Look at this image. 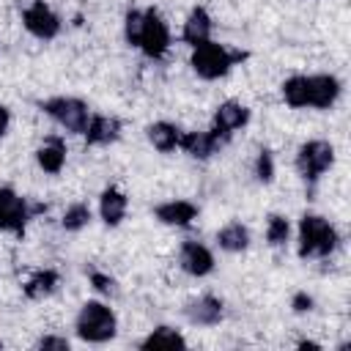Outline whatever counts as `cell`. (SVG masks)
I'll list each match as a JSON object with an SVG mask.
<instances>
[{"label": "cell", "mask_w": 351, "mask_h": 351, "mask_svg": "<svg viewBox=\"0 0 351 351\" xmlns=\"http://www.w3.org/2000/svg\"><path fill=\"white\" fill-rule=\"evenodd\" d=\"M22 22H25L27 33H33L41 41H49V38H55L60 33V19L44 0H36L33 5H27L22 11Z\"/></svg>", "instance_id": "8"}, {"label": "cell", "mask_w": 351, "mask_h": 351, "mask_svg": "<svg viewBox=\"0 0 351 351\" xmlns=\"http://www.w3.org/2000/svg\"><path fill=\"white\" fill-rule=\"evenodd\" d=\"M55 288H58V271L44 269V271H36V274L25 282V296H27V299H44V296H49Z\"/></svg>", "instance_id": "21"}, {"label": "cell", "mask_w": 351, "mask_h": 351, "mask_svg": "<svg viewBox=\"0 0 351 351\" xmlns=\"http://www.w3.org/2000/svg\"><path fill=\"white\" fill-rule=\"evenodd\" d=\"M255 176H258V181H263V184H269V181L274 178V156H271V151H266V148L258 151Z\"/></svg>", "instance_id": "27"}, {"label": "cell", "mask_w": 351, "mask_h": 351, "mask_svg": "<svg viewBox=\"0 0 351 351\" xmlns=\"http://www.w3.org/2000/svg\"><path fill=\"white\" fill-rule=\"evenodd\" d=\"M85 143L88 145H107L112 140H118L121 134V121L118 118H110V115H93L85 126Z\"/></svg>", "instance_id": "15"}, {"label": "cell", "mask_w": 351, "mask_h": 351, "mask_svg": "<svg viewBox=\"0 0 351 351\" xmlns=\"http://www.w3.org/2000/svg\"><path fill=\"white\" fill-rule=\"evenodd\" d=\"M88 219H90V208H88L85 203H74V206H69V208H66V214H63L60 225H63L66 230H80V228H85V225H88Z\"/></svg>", "instance_id": "25"}, {"label": "cell", "mask_w": 351, "mask_h": 351, "mask_svg": "<svg viewBox=\"0 0 351 351\" xmlns=\"http://www.w3.org/2000/svg\"><path fill=\"white\" fill-rule=\"evenodd\" d=\"M337 241V230L329 219L318 214H304L299 219V258H326Z\"/></svg>", "instance_id": "1"}, {"label": "cell", "mask_w": 351, "mask_h": 351, "mask_svg": "<svg viewBox=\"0 0 351 351\" xmlns=\"http://www.w3.org/2000/svg\"><path fill=\"white\" fill-rule=\"evenodd\" d=\"M137 47L143 49L145 58H154V60H159L170 47V30L154 8L143 11V30H140V44Z\"/></svg>", "instance_id": "6"}, {"label": "cell", "mask_w": 351, "mask_h": 351, "mask_svg": "<svg viewBox=\"0 0 351 351\" xmlns=\"http://www.w3.org/2000/svg\"><path fill=\"white\" fill-rule=\"evenodd\" d=\"M140 348H186V340H184L176 329H170V326H156V329L140 343Z\"/></svg>", "instance_id": "22"}, {"label": "cell", "mask_w": 351, "mask_h": 351, "mask_svg": "<svg viewBox=\"0 0 351 351\" xmlns=\"http://www.w3.org/2000/svg\"><path fill=\"white\" fill-rule=\"evenodd\" d=\"M77 335L85 340V343H107L115 337V329H118V321H115V313L101 304V302H85L77 313V324H74Z\"/></svg>", "instance_id": "3"}, {"label": "cell", "mask_w": 351, "mask_h": 351, "mask_svg": "<svg viewBox=\"0 0 351 351\" xmlns=\"http://www.w3.org/2000/svg\"><path fill=\"white\" fill-rule=\"evenodd\" d=\"M184 315L189 324H197V326H214L219 324L222 318V302L217 296H200V299H192L186 307H184Z\"/></svg>", "instance_id": "12"}, {"label": "cell", "mask_w": 351, "mask_h": 351, "mask_svg": "<svg viewBox=\"0 0 351 351\" xmlns=\"http://www.w3.org/2000/svg\"><path fill=\"white\" fill-rule=\"evenodd\" d=\"M99 214H101L104 225H110V228L121 225V219L126 214V195L121 189H115V186H107L101 192V197H99Z\"/></svg>", "instance_id": "17"}, {"label": "cell", "mask_w": 351, "mask_h": 351, "mask_svg": "<svg viewBox=\"0 0 351 351\" xmlns=\"http://www.w3.org/2000/svg\"><path fill=\"white\" fill-rule=\"evenodd\" d=\"M222 143H225V137H219L214 129L211 132H181L178 148H184L195 159H208L211 154H217L222 148Z\"/></svg>", "instance_id": "10"}, {"label": "cell", "mask_w": 351, "mask_h": 351, "mask_svg": "<svg viewBox=\"0 0 351 351\" xmlns=\"http://www.w3.org/2000/svg\"><path fill=\"white\" fill-rule=\"evenodd\" d=\"M307 82H310V107L324 110V107H332L337 101V96H340V80L337 77L313 74V77H307Z\"/></svg>", "instance_id": "13"}, {"label": "cell", "mask_w": 351, "mask_h": 351, "mask_svg": "<svg viewBox=\"0 0 351 351\" xmlns=\"http://www.w3.org/2000/svg\"><path fill=\"white\" fill-rule=\"evenodd\" d=\"M148 140H151V145H154L156 151L167 154V151L178 148L181 129L173 126V123H167V121H159V123H151V126H148Z\"/></svg>", "instance_id": "19"}, {"label": "cell", "mask_w": 351, "mask_h": 351, "mask_svg": "<svg viewBox=\"0 0 351 351\" xmlns=\"http://www.w3.org/2000/svg\"><path fill=\"white\" fill-rule=\"evenodd\" d=\"M178 263L192 277H206V274L214 271V255H211V250L203 247V244H197V241H184L181 244Z\"/></svg>", "instance_id": "9"}, {"label": "cell", "mask_w": 351, "mask_h": 351, "mask_svg": "<svg viewBox=\"0 0 351 351\" xmlns=\"http://www.w3.org/2000/svg\"><path fill=\"white\" fill-rule=\"evenodd\" d=\"M282 99L291 107H310V82L307 77H291L282 82Z\"/></svg>", "instance_id": "23"}, {"label": "cell", "mask_w": 351, "mask_h": 351, "mask_svg": "<svg viewBox=\"0 0 351 351\" xmlns=\"http://www.w3.org/2000/svg\"><path fill=\"white\" fill-rule=\"evenodd\" d=\"M90 282H93V288L101 291V293H112V291H115V280L107 277V274H101V271H90Z\"/></svg>", "instance_id": "28"}, {"label": "cell", "mask_w": 351, "mask_h": 351, "mask_svg": "<svg viewBox=\"0 0 351 351\" xmlns=\"http://www.w3.org/2000/svg\"><path fill=\"white\" fill-rule=\"evenodd\" d=\"M288 233H291L288 219L280 217V214H271L269 222H266V241H269L271 247H282V244L288 241Z\"/></svg>", "instance_id": "24"}, {"label": "cell", "mask_w": 351, "mask_h": 351, "mask_svg": "<svg viewBox=\"0 0 351 351\" xmlns=\"http://www.w3.org/2000/svg\"><path fill=\"white\" fill-rule=\"evenodd\" d=\"M36 162L44 173H60L63 170V162H66V145L60 137H49L38 151H36Z\"/></svg>", "instance_id": "18"}, {"label": "cell", "mask_w": 351, "mask_h": 351, "mask_svg": "<svg viewBox=\"0 0 351 351\" xmlns=\"http://www.w3.org/2000/svg\"><path fill=\"white\" fill-rule=\"evenodd\" d=\"M244 58H247L244 52H230L228 47L214 44L208 38V41L192 47V60L189 63H192V69H195V74L200 80H219V77H225Z\"/></svg>", "instance_id": "2"}, {"label": "cell", "mask_w": 351, "mask_h": 351, "mask_svg": "<svg viewBox=\"0 0 351 351\" xmlns=\"http://www.w3.org/2000/svg\"><path fill=\"white\" fill-rule=\"evenodd\" d=\"M335 162V148L326 140H310L296 154V170L299 176L313 186Z\"/></svg>", "instance_id": "5"}, {"label": "cell", "mask_w": 351, "mask_h": 351, "mask_svg": "<svg viewBox=\"0 0 351 351\" xmlns=\"http://www.w3.org/2000/svg\"><path fill=\"white\" fill-rule=\"evenodd\" d=\"M181 36H184V41L189 47H197V44L208 41V36H211V16H208V11L200 8V5L192 8L186 22H184V33Z\"/></svg>", "instance_id": "16"}, {"label": "cell", "mask_w": 351, "mask_h": 351, "mask_svg": "<svg viewBox=\"0 0 351 351\" xmlns=\"http://www.w3.org/2000/svg\"><path fill=\"white\" fill-rule=\"evenodd\" d=\"M247 121H250V110H247L244 104H239V101H225V104H219L217 112H214V132L228 140V137H230L236 129H241Z\"/></svg>", "instance_id": "11"}, {"label": "cell", "mask_w": 351, "mask_h": 351, "mask_svg": "<svg viewBox=\"0 0 351 351\" xmlns=\"http://www.w3.org/2000/svg\"><path fill=\"white\" fill-rule=\"evenodd\" d=\"M41 110L55 121L60 123L66 132H74V134H82L90 115H88V104L82 99H74V96H55V99H47L41 104Z\"/></svg>", "instance_id": "4"}, {"label": "cell", "mask_w": 351, "mask_h": 351, "mask_svg": "<svg viewBox=\"0 0 351 351\" xmlns=\"http://www.w3.org/2000/svg\"><path fill=\"white\" fill-rule=\"evenodd\" d=\"M38 348H58V351H69V340L66 337H55V335H47L38 340Z\"/></svg>", "instance_id": "30"}, {"label": "cell", "mask_w": 351, "mask_h": 351, "mask_svg": "<svg viewBox=\"0 0 351 351\" xmlns=\"http://www.w3.org/2000/svg\"><path fill=\"white\" fill-rule=\"evenodd\" d=\"M140 30H143V11L132 8V11L126 14V19H123V36H126V41H129L132 47L140 44Z\"/></svg>", "instance_id": "26"}, {"label": "cell", "mask_w": 351, "mask_h": 351, "mask_svg": "<svg viewBox=\"0 0 351 351\" xmlns=\"http://www.w3.org/2000/svg\"><path fill=\"white\" fill-rule=\"evenodd\" d=\"M217 244H219L225 252H241V250H247V244H250V230H247L241 222H230V225H225V228L217 233Z\"/></svg>", "instance_id": "20"}, {"label": "cell", "mask_w": 351, "mask_h": 351, "mask_svg": "<svg viewBox=\"0 0 351 351\" xmlns=\"http://www.w3.org/2000/svg\"><path fill=\"white\" fill-rule=\"evenodd\" d=\"M291 307H293L296 313H307V310H313V296L304 293V291H299V293L291 299Z\"/></svg>", "instance_id": "29"}, {"label": "cell", "mask_w": 351, "mask_h": 351, "mask_svg": "<svg viewBox=\"0 0 351 351\" xmlns=\"http://www.w3.org/2000/svg\"><path fill=\"white\" fill-rule=\"evenodd\" d=\"M154 217L165 225H176V228H186L195 217H197V206L189 203V200H167V203H159L154 208Z\"/></svg>", "instance_id": "14"}, {"label": "cell", "mask_w": 351, "mask_h": 351, "mask_svg": "<svg viewBox=\"0 0 351 351\" xmlns=\"http://www.w3.org/2000/svg\"><path fill=\"white\" fill-rule=\"evenodd\" d=\"M8 123H11V112H8L5 104H0V137L8 132Z\"/></svg>", "instance_id": "31"}, {"label": "cell", "mask_w": 351, "mask_h": 351, "mask_svg": "<svg viewBox=\"0 0 351 351\" xmlns=\"http://www.w3.org/2000/svg\"><path fill=\"white\" fill-rule=\"evenodd\" d=\"M30 219V208L25 197H19L14 189H0V230H8L14 236L25 233V225Z\"/></svg>", "instance_id": "7"}]
</instances>
